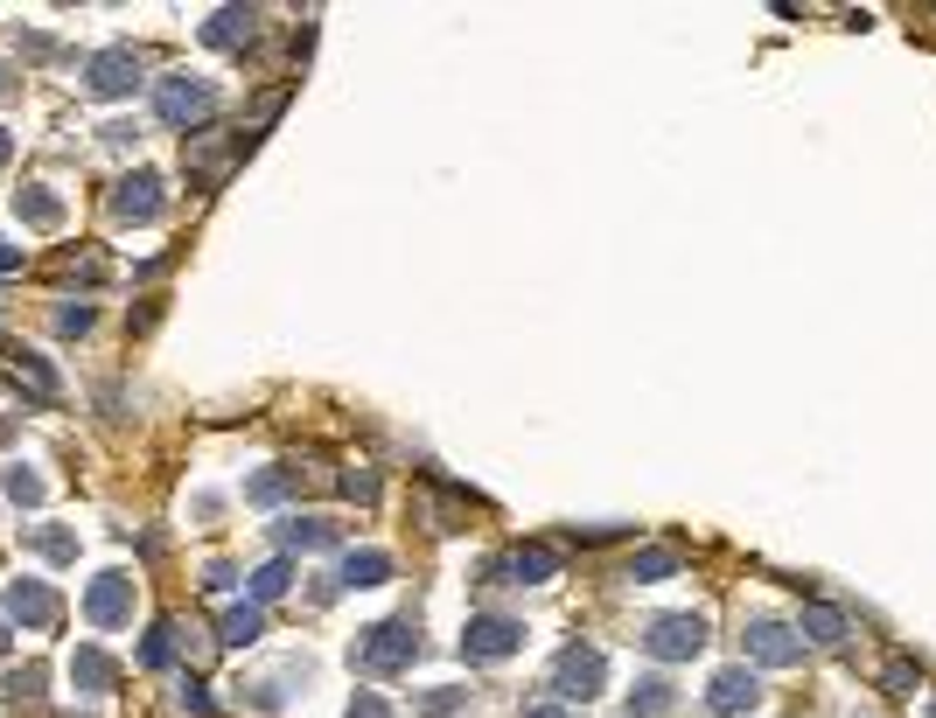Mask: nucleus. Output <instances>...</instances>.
<instances>
[{
    "label": "nucleus",
    "instance_id": "14",
    "mask_svg": "<svg viewBox=\"0 0 936 718\" xmlns=\"http://www.w3.org/2000/svg\"><path fill=\"white\" fill-rule=\"evenodd\" d=\"M70 683L85 690V698H106V690L119 683V662H113L106 649H77V656H70Z\"/></svg>",
    "mask_w": 936,
    "mask_h": 718
},
{
    "label": "nucleus",
    "instance_id": "3",
    "mask_svg": "<svg viewBox=\"0 0 936 718\" xmlns=\"http://www.w3.org/2000/svg\"><path fill=\"white\" fill-rule=\"evenodd\" d=\"M636 642H643V656H657V662H692L699 649H706V621H699V614H657Z\"/></svg>",
    "mask_w": 936,
    "mask_h": 718
},
{
    "label": "nucleus",
    "instance_id": "6",
    "mask_svg": "<svg viewBox=\"0 0 936 718\" xmlns=\"http://www.w3.org/2000/svg\"><path fill=\"white\" fill-rule=\"evenodd\" d=\"M252 147V132L238 126V132H224V140H189V154H182V168H189V181L196 189H217V181L231 175V161Z\"/></svg>",
    "mask_w": 936,
    "mask_h": 718
},
{
    "label": "nucleus",
    "instance_id": "24",
    "mask_svg": "<svg viewBox=\"0 0 936 718\" xmlns=\"http://www.w3.org/2000/svg\"><path fill=\"white\" fill-rule=\"evenodd\" d=\"M287 489H294V468H273V474H252L245 482V502L266 510V502H287Z\"/></svg>",
    "mask_w": 936,
    "mask_h": 718
},
{
    "label": "nucleus",
    "instance_id": "19",
    "mask_svg": "<svg viewBox=\"0 0 936 718\" xmlns=\"http://www.w3.org/2000/svg\"><path fill=\"white\" fill-rule=\"evenodd\" d=\"M280 544H287V551H322V544H335V523H322V517H287V523H280Z\"/></svg>",
    "mask_w": 936,
    "mask_h": 718
},
{
    "label": "nucleus",
    "instance_id": "27",
    "mask_svg": "<svg viewBox=\"0 0 936 718\" xmlns=\"http://www.w3.org/2000/svg\"><path fill=\"white\" fill-rule=\"evenodd\" d=\"M14 377H21V384H29L36 397H57V370H49L42 356H21V363H14Z\"/></svg>",
    "mask_w": 936,
    "mask_h": 718
},
{
    "label": "nucleus",
    "instance_id": "25",
    "mask_svg": "<svg viewBox=\"0 0 936 718\" xmlns=\"http://www.w3.org/2000/svg\"><path fill=\"white\" fill-rule=\"evenodd\" d=\"M29 544H36L42 558H57V565H70V558H77V538H70V530H49V523L29 530Z\"/></svg>",
    "mask_w": 936,
    "mask_h": 718
},
{
    "label": "nucleus",
    "instance_id": "1",
    "mask_svg": "<svg viewBox=\"0 0 936 718\" xmlns=\"http://www.w3.org/2000/svg\"><path fill=\"white\" fill-rule=\"evenodd\" d=\"M412 656H420V628H412V621H378V628H363L350 642V662L363 677H392V670H406Z\"/></svg>",
    "mask_w": 936,
    "mask_h": 718
},
{
    "label": "nucleus",
    "instance_id": "8",
    "mask_svg": "<svg viewBox=\"0 0 936 718\" xmlns=\"http://www.w3.org/2000/svg\"><path fill=\"white\" fill-rule=\"evenodd\" d=\"M140 85V57L134 49H98V57H85V91L91 98H126Z\"/></svg>",
    "mask_w": 936,
    "mask_h": 718
},
{
    "label": "nucleus",
    "instance_id": "35",
    "mask_svg": "<svg viewBox=\"0 0 936 718\" xmlns=\"http://www.w3.org/2000/svg\"><path fill=\"white\" fill-rule=\"evenodd\" d=\"M8 690H14V698H36V690H42V662H29V670H14V677H8Z\"/></svg>",
    "mask_w": 936,
    "mask_h": 718
},
{
    "label": "nucleus",
    "instance_id": "10",
    "mask_svg": "<svg viewBox=\"0 0 936 718\" xmlns=\"http://www.w3.org/2000/svg\"><path fill=\"white\" fill-rule=\"evenodd\" d=\"M0 607H8V621H21V628H57V593L42 587V579H8V593H0Z\"/></svg>",
    "mask_w": 936,
    "mask_h": 718
},
{
    "label": "nucleus",
    "instance_id": "22",
    "mask_svg": "<svg viewBox=\"0 0 936 718\" xmlns=\"http://www.w3.org/2000/svg\"><path fill=\"white\" fill-rule=\"evenodd\" d=\"M287 587H294V565H287V558H273V565H259V572H252V600H259V607L280 600Z\"/></svg>",
    "mask_w": 936,
    "mask_h": 718
},
{
    "label": "nucleus",
    "instance_id": "34",
    "mask_svg": "<svg viewBox=\"0 0 936 718\" xmlns=\"http://www.w3.org/2000/svg\"><path fill=\"white\" fill-rule=\"evenodd\" d=\"M57 328H64V335H85V328H91V307H85V301H77V307H57Z\"/></svg>",
    "mask_w": 936,
    "mask_h": 718
},
{
    "label": "nucleus",
    "instance_id": "21",
    "mask_svg": "<svg viewBox=\"0 0 936 718\" xmlns=\"http://www.w3.org/2000/svg\"><path fill=\"white\" fill-rule=\"evenodd\" d=\"M175 621H154L147 628V642H140V670H168V662H175Z\"/></svg>",
    "mask_w": 936,
    "mask_h": 718
},
{
    "label": "nucleus",
    "instance_id": "17",
    "mask_svg": "<svg viewBox=\"0 0 936 718\" xmlns=\"http://www.w3.org/2000/svg\"><path fill=\"white\" fill-rule=\"evenodd\" d=\"M252 29H259L252 8H217L211 21H203V42H211V49H238V42H252Z\"/></svg>",
    "mask_w": 936,
    "mask_h": 718
},
{
    "label": "nucleus",
    "instance_id": "18",
    "mask_svg": "<svg viewBox=\"0 0 936 718\" xmlns=\"http://www.w3.org/2000/svg\"><path fill=\"white\" fill-rule=\"evenodd\" d=\"M392 579V551H378V544H363L343 558V587H384Z\"/></svg>",
    "mask_w": 936,
    "mask_h": 718
},
{
    "label": "nucleus",
    "instance_id": "31",
    "mask_svg": "<svg viewBox=\"0 0 936 718\" xmlns=\"http://www.w3.org/2000/svg\"><path fill=\"white\" fill-rule=\"evenodd\" d=\"M182 711H189V718H211L217 705H211V690H203L196 677H182Z\"/></svg>",
    "mask_w": 936,
    "mask_h": 718
},
{
    "label": "nucleus",
    "instance_id": "5",
    "mask_svg": "<svg viewBox=\"0 0 936 718\" xmlns=\"http://www.w3.org/2000/svg\"><path fill=\"white\" fill-rule=\"evenodd\" d=\"M154 112H162L168 126H203L217 112V85L211 77H168V85L154 91Z\"/></svg>",
    "mask_w": 936,
    "mask_h": 718
},
{
    "label": "nucleus",
    "instance_id": "32",
    "mask_svg": "<svg viewBox=\"0 0 936 718\" xmlns=\"http://www.w3.org/2000/svg\"><path fill=\"white\" fill-rule=\"evenodd\" d=\"M343 718H392V705H384L378 698V690H357V698H350V711Z\"/></svg>",
    "mask_w": 936,
    "mask_h": 718
},
{
    "label": "nucleus",
    "instance_id": "28",
    "mask_svg": "<svg viewBox=\"0 0 936 718\" xmlns=\"http://www.w3.org/2000/svg\"><path fill=\"white\" fill-rule=\"evenodd\" d=\"M8 495H14V502H42V474H36L29 461H14V468H8Z\"/></svg>",
    "mask_w": 936,
    "mask_h": 718
},
{
    "label": "nucleus",
    "instance_id": "16",
    "mask_svg": "<svg viewBox=\"0 0 936 718\" xmlns=\"http://www.w3.org/2000/svg\"><path fill=\"white\" fill-rule=\"evenodd\" d=\"M14 217L29 224V230H57L64 224V196L42 189V181H36V189H14Z\"/></svg>",
    "mask_w": 936,
    "mask_h": 718
},
{
    "label": "nucleus",
    "instance_id": "36",
    "mask_svg": "<svg viewBox=\"0 0 936 718\" xmlns=\"http://www.w3.org/2000/svg\"><path fill=\"white\" fill-rule=\"evenodd\" d=\"M0 273H21V245H0Z\"/></svg>",
    "mask_w": 936,
    "mask_h": 718
},
{
    "label": "nucleus",
    "instance_id": "20",
    "mask_svg": "<svg viewBox=\"0 0 936 718\" xmlns=\"http://www.w3.org/2000/svg\"><path fill=\"white\" fill-rule=\"evenodd\" d=\"M797 635H803V642H846V614H839V607H803Z\"/></svg>",
    "mask_w": 936,
    "mask_h": 718
},
{
    "label": "nucleus",
    "instance_id": "13",
    "mask_svg": "<svg viewBox=\"0 0 936 718\" xmlns=\"http://www.w3.org/2000/svg\"><path fill=\"white\" fill-rule=\"evenodd\" d=\"M706 705H713L720 718H741V711H755V705H762V683H755V670H720V677H713V690H706Z\"/></svg>",
    "mask_w": 936,
    "mask_h": 718
},
{
    "label": "nucleus",
    "instance_id": "11",
    "mask_svg": "<svg viewBox=\"0 0 936 718\" xmlns=\"http://www.w3.org/2000/svg\"><path fill=\"white\" fill-rule=\"evenodd\" d=\"M162 203H168V196H162V175L140 168V175H126L119 189H113V217H119V224H154V217H162Z\"/></svg>",
    "mask_w": 936,
    "mask_h": 718
},
{
    "label": "nucleus",
    "instance_id": "12",
    "mask_svg": "<svg viewBox=\"0 0 936 718\" xmlns=\"http://www.w3.org/2000/svg\"><path fill=\"white\" fill-rule=\"evenodd\" d=\"M553 572H559V551H545V544H517L510 558L489 565V579H510V587H545Z\"/></svg>",
    "mask_w": 936,
    "mask_h": 718
},
{
    "label": "nucleus",
    "instance_id": "38",
    "mask_svg": "<svg viewBox=\"0 0 936 718\" xmlns=\"http://www.w3.org/2000/svg\"><path fill=\"white\" fill-rule=\"evenodd\" d=\"M0 98H14V70L8 63H0Z\"/></svg>",
    "mask_w": 936,
    "mask_h": 718
},
{
    "label": "nucleus",
    "instance_id": "39",
    "mask_svg": "<svg viewBox=\"0 0 936 718\" xmlns=\"http://www.w3.org/2000/svg\"><path fill=\"white\" fill-rule=\"evenodd\" d=\"M8 154H14V140H8V132H0V168H8Z\"/></svg>",
    "mask_w": 936,
    "mask_h": 718
},
{
    "label": "nucleus",
    "instance_id": "7",
    "mask_svg": "<svg viewBox=\"0 0 936 718\" xmlns=\"http://www.w3.org/2000/svg\"><path fill=\"white\" fill-rule=\"evenodd\" d=\"M85 621L91 628H126V621H134V579H126V572H98L91 593H85Z\"/></svg>",
    "mask_w": 936,
    "mask_h": 718
},
{
    "label": "nucleus",
    "instance_id": "29",
    "mask_svg": "<svg viewBox=\"0 0 936 718\" xmlns=\"http://www.w3.org/2000/svg\"><path fill=\"white\" fill-rule=\"evenodd\" d=\"M880 683H888L895 698H916V690H923V670H916V662H888V677H880Z\"/></svg>",
    "mask_w": 936,
    "mask_h": 718
},
{
    "label": "nucleus",
    "instance_id": "2",
    "mask_svg": "<svg viewBox=\"0 0 936 718\" xmlns=\"http://www.w3.org/2000/svg\"><path fill=\"white\" fill-rule=\"evenodd\" d=\"M602 683H608V656L594 649V642H574L559 662H553V690L566 705H587V698H602Z\"/></svg>",
    "mask_w": 936,
    "mask_h": 718
},
{
    "label": "nucleus",
    "instance_id": "4",
    "mask_svg": "<svg viewBox=\"0 0 936 718\" xmlns=\"http://www.w3.org/2000/svg\"><path fill=\"white\" fill-rule=\"evenodd\" d=\"M525 649V621H510V614H468L461 628V656L468 662H504Z\"/></svg>",
    "mask_w": 936,
    "mask_h": 718
},
{
    "label": "nucleus",
    "instance_id": "37",
    "mask_svg": "<svg viewBox=\"0 0 936 718\" xmlns=\"http://www.w3.org/2000/svg\"><path fill=\"white\" fill-rule=\"evenodd\" d=\"M525 718H574V711H559V705H525Z\"/></svg>",
    "mask_w": 936,
    "mask_h": 718
},
{
    "label": "nucleus",
    "instance_id": "26",
    "mask_svg": "<svg viewBox=\"0 0 936 718\" xmlns=\"http://www.w3.org/2000/svg\"><path fill=\"white\" fill-rule=\"evenodd\" d=\"M671 572H679V551H664V544L630 558V579H671Z\"/></svg>",
    "mask_w": 936,
    "mask_h": 718
},
{
    "label": "nucleus",
    "instance_id": "40",
    "mask_svg": "<svg viewBox=\"0 0 936 718\" xmlns=\"http://www.w3.org/2000/svg\"><path fill=\"white\" fill-rule=\"evenodd\" d=\"M0 649H8V628H0Z\"/></svg>",
    "mask_w": 936,
    "mask_h": 718
},
{
    "label": "nucleus",
    "instance_id": "9",
    "mask_svg": "<svg viewBox=\"0 0 936 718\" xmlns=\"http://www.w3.org/2000/svg\"><path fill=\"white\" fill-rule=\"evenodd\" d=\"M741 649L755 656V662H769V670H790V662H803V635L783 628V621H748Z\"/></svg>",
    "mask_w": 936,
    "mask_h": 718
},
{
    "label": "nucleus",
    "instance_id": "15",
    "mask_svg": "<svg viewBox=\"0 0 936 718\" xmlns=\"http://www.w3.org/2000/svg\"><path fill=\"white\" fill-rule=\"evenodd\" d=\"M259 635H266V607H259V600L224 607V621H217V642H224V649H252Z\"/></svg>",
    "mask_w": 936,
    "mask_h": 718
},
{
    "label": "nucleus",
    "instance_id": "30",
    "mask_svg": "<svg viewBox=\"0 0 936 718\" xmlns=\"http://www.w3.org/2000/svg\"><path fill=\"white\" fill-rule=\"evenodd\" d=\"M461 705H468V690H455V683H448V690H427V698H420L427 718H448V711H461Z\"/></svg>",
    "mask_w": 936,
    "mask_h": 718
},
{
    "label": "nucleus",
    "instance_id": "33",
    "mask_svg": "<svg viewBox=\"0 0 936 718\" xmlns=\"http://www.w3.org/2000/svg\"><path fill=\"white\" fill-rule=\"evenodd\" d=\"M343 495L371 502V495H378V474H371V468H350V474H343Z\"/></svg>",
    "mask_w": 936,
    "mask_h": 718
},
{
    "label": "nucleus",
    "instance_id": "23",
    "mask_svg": "<svg viewBox=\"0 0 936 718\" xmlns=\"http://www.w3.org/2000/svg\"><path fill=\"white\" fill-rule=\"evenodd\" d=\"M657 711H671V683L664 677H643L630 690V718H657Z\"/></svg>",
    "mask_w": 936,
    "mask_h": 718
}]
</instances>
